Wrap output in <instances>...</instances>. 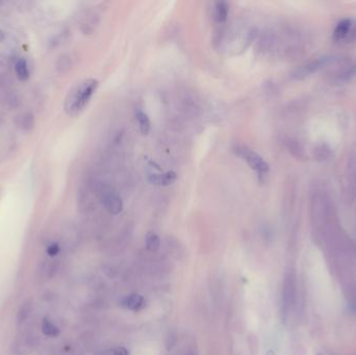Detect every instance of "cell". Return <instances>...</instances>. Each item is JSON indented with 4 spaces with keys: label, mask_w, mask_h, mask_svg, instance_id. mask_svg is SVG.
Instances as JSON below:
<instances>
[{
    "label": "cell",
    "mask_w": 356,
    "mask_h": 355,
    "mask_svg": "<svg viewBox=\"0 0 356 355\" xmlns=\"http://www.w3.org/2000/svg\"><path fill=\"white\" fill-rule=\"evenodd\" d=\"M98 86V80L94 78H89L76 84L65 100L66 113L72 117L79 115L95 94Z\"/></svg>",
    "instance_id": "6da1fadb"
},
{
    "label": "cell",
    "mask_w": 356,
    "mask_h": 355,
    "mask_svg": "<svg viewBox=\"0 0 356 355\" xmlns=\"http://www.w3.org/2000/svg\"><path fill=\"white\" fill-rule=\"evenodd\" d=\"M234 152L236 155L242 157L248 164V166L253 170H255L259 175H264L269 171V165L266 160L249 147L239 145L234 148Z\"/></svg>",
    "instance_id": "7a4b0ae2"
},
{
    "label": "cell",
    "mask_w": 356,
    "mask_h": 355,
    "mask_svg": "<svg viewBox=\"0 0 356 355\" xmlns=\"http://www.w3.org/2000/svg\"><path fill=\"white\" fill-rule=\"evenodd\" d=\"M101 199H102V203L109 214L118 215L121 213L123 208L122 199L112 188L106 187L102 190Z\"/></svg>",
    "instance_id": "3957f363"
},
{
    "label": "cell",
    "mask_w": 356,
    "mask_h": 355,
    "mask_svg": "<svg viewBox=\"0 0 356 355\" xmlns=\"http://www.w3.org/2000/svg\"><path fill=\"white\" fill-rule=\"evenodd\" d=\"M328 61H329L328 57H320L317 61H313L307 65L300 67V68H298L293 73V76L295 78L305 77V76H307L323 68V67L328 63Z\"/></svg>",
    "instance_id": "277c9868"
},
{
    "label": "cell",
    "mask_w": 356,
    "mask_h": 355,
    "mask_svg": "<svg viewBox=\"0 0 356 355\" xmlns=\"http://www.w3.org/2000/svg\"><path fill=\"white\" fill-rule=\"evenodd\" d=\"M148 179L151 183L155 185H163V187H168L172 183H174L177 179V174L174 171H168L165 173H149Z\"/></svg>",
    "instance_id": "5b68a950"
},
{
    "label": "cell",
    "mask_w": 356,
    "mask_h": 355,
    "mask_svg": "<svg viewBox=\"0 0 356 355\" xmlns=\"http://www.w3.org/2000/svg\"><path fill=\"white\" fill-rule=\"evenodd\" d=\"M144 304H145V299L140 294H131L129 296H126L122 300V305L133 311L140 310L144 306Z\"/></svg>",
    "instance_id": "8992f818"
},
{
    "label": "cell",
    "mask_w": 356,
    "mask_h": 355,
    "mask_svg": "<svg viewBox=\"0 0 356 355\" xmlns=\"http://www.w3.org/2000/svg\"><path fill=\"white\" fill-rule=\"evenodd\" d=\"M229 14V5L226 1H218L215 4L214 18L217 23H224L228 18Z\"/></svg>",
    "instance_id": "52a82bcc"
},
{
    "label": "cell",
    "mask_w": 356,
    "mask_h": 355,
    "mask_svg": "<svg viewBox=\"0 0 356 355\" xmlns=\"http://www.w3.org/2000/svg\"><path fill=\"white\" fill-rule=\"evenodd\" d=\"M134 117L135 120H137L140 130L143 134H148L151 128V123L147 114L144 113L141 109H135L134 111Z\"/></svg>",
    "instance_id": "ba28073f"
},
{
    "label": "cell",
    "mask_w": 356,
    "mask_h": 355,
    "mask_svg": "<svg viewBox=\"0 0 356 355\" xmlns=\"http://www.w3.org/2000/svg\"><path fill=\"white\" fill-rule=\"evenodd\" d=\"M31 309H32V303L30 301H25L22 303V305L18 309V314H17V318H16L17 325L21 326L22 324L26 322L27 319L30 316Z\"/></svg>",
    "instance_id": "9c48e42d"
},
{
    "label": "cell",
    "mask_w": 356,
    "mask_h": 355,
    "mask_svg": "<svg viewBox=\"0 0 356 355\" xmlns=\"http://www.w3.org/2000/svg\"><path fill=\"white\" fill-rule=\"evenodd\" d=\"M15 72L17 77L20 80H26L29 77V69L28 65L25 58H19L15 64Z\"/></svg>",
    "instance_id": "30bf717a"
},
{
    "label": "cell",
    "mask_w": 356,
    "mask_h": 355,
    "mask_svg": "<svg viewBox=\"0 0 356 355\" xmlns=\"http://www.w3.org/2000/svg\"><path fill=\"white\" fill-rule=\"evenodd\" d=\"M351 25H352V22L349 19H345V20L341 21L337 24V26L334 29V32H333L334 38L336 40H341V39H344L345 37H347V35H348L350 31Z\"/></svg>",
    "instance_id": "8fae6325"
},
{
    "label": "cell",
    "mask_w": 356,
    "mask_h": 355,
    "mask_svg": "<svg viewBox=\"0 0 356 355\" xmlns=\"http://www.w3.org/2000/svg\"><path fill=\"white\" fill-rule=\"evenodd\" d=\"M42 331L47 336H57L59 334V329L57 326H55L54 323H52L49 319H44L42 321Z\"/></svg>",
    "instance_id": "7c38bea8"
},
{
    "label": "cell",
    "mask_w": 356,
    "mask_h": 355,
    "mask_svg": "<svg viewBox=\"0 0 356 355\" xmlns=\"http://www.w3.org/2000/svg\"><path fill=\"white\" fill-rule=\"evenodd\" d=\"M160 245L159 236L155 232H148L146 235V247L149 251L154 252L158 250Z\"/></svg>",
    "instance_id": "4fadbf2b"
},
{
    "label": "cell",
    "mask_w": 356,
    "mask_h": 355,
    "mask_svg": "<svg viewBox=\"0 0 356 355\" xmlns=\"http://www.w3.org/2000/svg\"><path fill=\"white\" fill-rule=\"evenodd\" d=\"M100 355H129V352L124 347H117L101 352Z\"/></svg>",
    "instance_id": "5bb4252c"
},
{
    "label": "cell",
    "mask_w": 356,
    "mask_h": 355,
    "mask_svg": "<svg viewBox=\"0 0 356 355\" xmlns=\"http://www.w3.org/2000/svg\"><path fill=\"white\" fill-rule=\"evenodd\" d=\"M22 127L24 129H30L33 126V118L31 115H25L22 118V122H21Z\"/></svg>",
    "instance_id": "9a60e30c"
},
{
    "label": "cell",
    "mask_w": 356,
    "mask_h": 355,
    "mask_svg": "<svg viewBox=\"0 0 356 355\" xmlns=\"http://www.w3.org/2000/svg\"><path fill=\"white\" fill-rule=\"evenodd\" d=\"M58 252H59V245L57 243L50 244L49 246L47 247V253H48V255H50V256L57 255Z\"/></svg>",
    "instance_id": "2e32d148"
}]
</instances>
